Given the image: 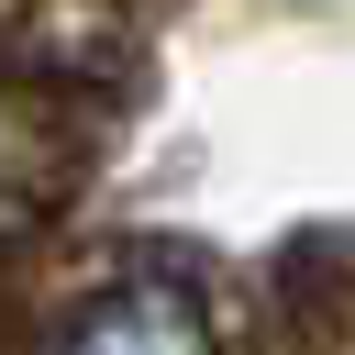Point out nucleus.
<instances>
[{
    "instance_id": "f257e3e1",
    "label": "nucleus",
    "mask_w": 355,
    "mask_h": 355,
    "mask_svg": "<svg viewBox=\"0 0 355 355\" xmlns=\"http://www.w3.org/2000/svg\"><path fill=\"white\" fill-rule=\"evenodd\" d=\"M55 355H222V344L178 277H111L55 322Z\"/></svg>"
}]
</instances>
